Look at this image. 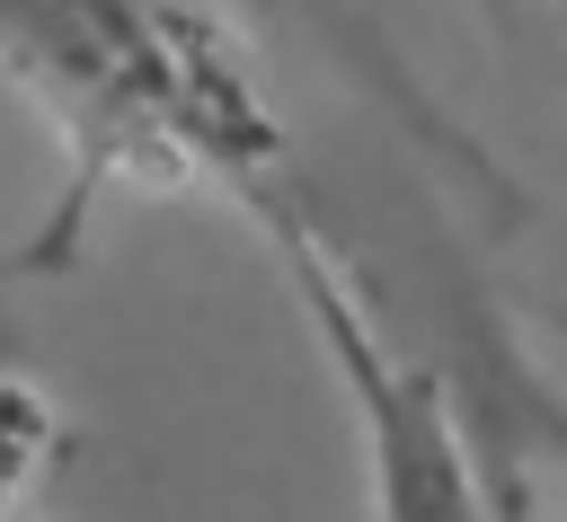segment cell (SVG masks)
<instances>
[{
  "label": "cell",
  "instance_id": "6da1fadb",
  "mask_svg": "<svg viewBox=\"0 0 567 522\" xmlns=\"http://www.w3.org/2000/svg\"><path fill=\"white\" fill-rule=\"evenodd\" d=\"M0 71L71 150L62 230L106 186H204L275 159V115L248 71L151 0H0Z\"/></svg>",
  "mask_w": 567,
  "mask_h": 522
},
{
  "label": "cell",
  "instance_id": "7a4b0ae2",
  "mask_svg": "<svg viewBox=\"0 0 567 522\" xmlns=\"http://www.w3.org/2000/svg\"><path fill=\"white\" fill-rule=\"evenodd\" d=\"M266 230H275V257L292 274V301H301L319 354L346 380V407H354V434H363V460H372V513L381 522H496L443 389L372 327V310L346 292V274L319 257V239L275 195H266Z\"/></svg>",
  "mask_w": 567,
  "mask_h": 522
},
{
  "label": "cell",
  "instance_id": "3957f363",
  "mask_svg": "<svg viewBox=\"0 0 567 522\" xmlns=\"http://www.w3.org/2000/svg\"><path fill=\"white\" fill-rule=\"evenodd\" d=\"M0 522H18V513H9V504H0Z\"/></svg>",
  "mask_w": 567,
  "mask_h": 522
}]
</instances>
